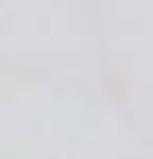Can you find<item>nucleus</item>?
<instances>
[]
</instances>
